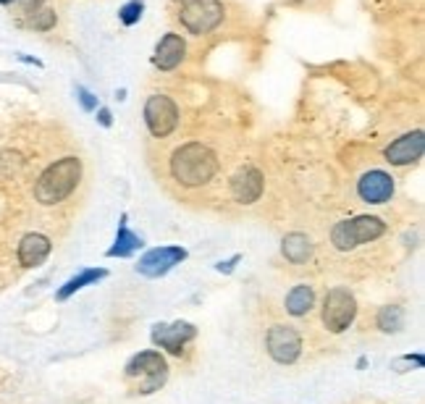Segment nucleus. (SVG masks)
<instances>
[{
	"instance_id": "obj_26",
	"label": "nucleus",
	"mask_w": 425,
	"mask_h": 404,
	"mask_svg": "<svg viewBox=\"0 0 425 404\" xmlns=\"http://www.w3.org/2000/svg\"><path fill=\"white\" fill-rule=\"evenodd\" d=\"M100 124H103V126H111V113H108L105 108L100 111Z\"/></svg>"
},
{
	"instance_id": "obj_17",
	"label": "nucleus",
	"mask_w": 425,
	"mask_h": 404,
	"mask_svg": "<svg viewBox=\"0 0 425 404\" xmlns=\"http://www.w3.org/2000/svg\"><path fill=\"white\" fill-rule=\"evenodd\" d=\"M315 305V291H312L310 284H297L294 289L286 294V312L294 315V318H302L307 315Z\"/></svg>"
},
{
	"instance_id": "obj_4",
	"label": "nucleus",
	"mask_w": 425,
	"mask_h": 404,
	"mask_svg": "<svg viewBox=\"0 0 425 404\" xmlns=\"http://www.w3.org/2000/svg\"><path fill=\"white\" fill-rule=\"evenodd\" d=\"M386 234V223L378 216H354L347 221H339L331 231V244L339 252L357 249L360 244L375 242Z\"/></svg>"
},
{
	"instance_id": "obj_9",
	"label": "nucleus",
	"mask_w": 425,
	"mask_h": 404,
	"mask_svg": "<svg viewBox=\"0 0 425 404\" xmlns=\"http://www.w3.org/2000/svg\"><path fill=\"white\" fill-rule=\"evenodd\" d=\"M181 260H187V249L184 247H176V244L155 247L139 258L137 273H142L147 279H160V276H166L171 268H176Z\"/></svg>"
},
{
	"instance_id": "obj_7",
	"label": "nucleus",
	"mask_w": 425,
	"mask_h": 404,
	"mask_svg": "<svg viewBox=\"0 0 425 404\" xmlns=\"http://www.w3.org/2000/svg\"><path fill=\"white\" fill-rule=\"evenodd\" d=\"M265 347L279 365H291L297 363L302 354V336L297 333V328L276 323V326H270L268 336H265Z\"/></svg>"
},
{
	"instance_id": "obj_1",
	"label": "nucleus",
	"mask_w": 425,
	"mask_h": 404,
	"mask_svg": "<svg viewBox=\"0 0 425 404\" xmlns=\"http://www.w3.org/2000/svg\"><path fill=\"white\" fill-rule=\"evenodd\" d=\"M218 174V155L202 142H187L171 155V176L181 187H205Z\"/></svg>"
},
{
	"instance_id": "obj_19",
	"label": "nucleus",
	"mask_w": 425,
	"mask_h": 404,
	"mask_svg": "<svg viewBox=\"0 0 425 404\" xmlns=\"http://www.w3.org/2000/svg\"><path fill=\"white\" fill-rule=\"evenodd\" d=\"M108 276V270L105 268H84L79 276H74V279H69L66 284H63L61 289H58V294H55V300H69L71 294H76L79 289H84L87 284H95V281H100Z\"/></svg>"
},
{
	"instance_id": "obj_5",
	"label": "nucleus",
	"mask_w": 425,
	"mask_h": 404,
	"mask_svg": "<svg viewBox=\"0 0 425 404\" xmlns=\"http://www.w3.org/2000/svg\"><path fill=\"white\" fill-rule=\"evenodd\" d=\"M223 13L221 0H187L179 11V21L189 34H208L223 21Z\"/></svg>"
},
{
	"instance_id": "obj_16",
	"label": "nucleus",
	"mask_w": 425,
	"mask_h": 404,
	"mask_svg": "<svg viewBox=\"0 0 425 404\" xmlns=\"http://www.w3.org/2000/svg\"><path fill=\"white\" fill-rule=\"evenodd\" d=\"M312 239L307 234H302V231H291L284 237L281 242V255L294 263V265H302V263H307L312 258Z\"/></svg>"
},
{
	"instance_id": "obj_20",
	"label": "nucleus",
	"mask_w": 425,
	"mask_h": 404,
	"mask_svg": "<svg viewBox=\"0 0 425 404\" xmlns=\"http://www.w3.org/2000/svg\"><path fill=\"white\" fill-rule=\"evenodd\" d=\"M405 326V310L396 307V305H389V307H381L378 312V328L384 333H396Z\"/></svg>"
},
{
	"instance_id": "obj_27",
	"label": "nucleus",
	"mask_w": 425,
	"mask_h": 404,
	"mask_svg": "<svg viewBox=\"0 0 425 404\" xmlns=\"http://www.w3.org/2000/svg\"><path fill=\"white\" fill-rule=\"evenodd\" d=\"M24 3H27V8H37V6H42L45 0H24Z\"/></svg>"
},
{
	"instance_id": "obj_21",
	"label": "nucleus",
	"mask_w": 425,
	"mask_h": 404,
	"mask_svg": "<svg viewBox=\"0 0 425 404\" xmlns=\"http://www.w3.org/2000/svg\"><path fill=\"white\" fill-rule=\"evenodd\" d=\"M142 11H145V3H142V0H129L124 8L118 11V19L124 21L126 27H134L137 21L142 19Z\"/></svg>"
},
{
	"instance_id": "obj_3",
	"label": "nucleus",
	"mask_w": 425,
	"mask_h": 404,
	"mask_svg": "<svg viewBox=\"0 0 425 404\" xmlns=\"http://www.w3.org/2000/svg\"><path fill=\"white\" fill-rule=\"evenodd\" d=\"M168 378V363L160 352H139L126 363V381L137 394H155Z\"/></svg>"
},
{
	"instance_id": "obj_23",
	"label": "nucleus",
	"mask_w": 425,
	"mask_h": 404,
	"mask_svg": "<svg viewBox=\"0 0 425 404\" xmlns=\"http://www.w3.org/2000/svg\"><path fill=\"white\" fill-rule=\"evenodd\" d=\"M412 368V365H415V368H423V357H420V354H415V357H412V354H407V357H402V360H396L394 363V368L396 370H402V368Z\"/></svg>"
},
{
	"instance_id": "obj_6",
	"label": "nucleus",
	"mask_w": 425,
	"mask_h": 404,
	"mask_svg": "<svg viewBox=\"0 0 425 404\" xmlns=\"http://www.w3.org/2000/svg\"><path fill=\"white\" fill-rule=\"evenodd\" d=\"M357 318V300L349 289L336 286L323 300V326L331 333H344Z\"/></svg>"
},
{
	"instance_id": "obj_22",
	"label": "nucleus",
	"mask_w": 425,
	"mask_h": 404,
	"mask_svg": "<svg viewBox=\"0 0 425 404\" xmlns=\"http://www.w3.org/2000/svg\"><path fill=\"white\" fill-rule=\"evenodd\" d=\"M53 24H55V13H53V11H37L34 19H32V27H34V29H50Z\"/></svg>"
},
{
	"instance_id": "obj_14",
	"label": "nucleus",
	"mask_w": 425,
	"mask_h": 404,
	"mask_svg": "<svg viewBox=\"0 0 425 404\" xmlns=\"http://www.w3.org/2000/svg\"><path fill=\"white\" fill-rule=\"evenodd\" d=\"M184 55H187V42H184V37L176 34V32H168L166 37L158 42L153 63H155L160 71H174L179 63L184 61Z\"/></svg>"
},
{
	"instance_id": "obj_11",
	"label": "nucleus",
	"mask_w": 425,
	"mask_h": 404,
	"mask_svg": "<svg viewBox=\"0 0 425 404\" xmlns=\"http://www.w3.org/2000/svg\"><path fill=\"white\" fill-rule=\"evenodd\" d=\"M423 150H425V134L417 129V132H410V134L394 139L391 145L386 147L384 155L391 166H410V163H415V160L423 158Z\"/></svg>"
},
{
	"instance_id": "obj_12",
	"label": "nucleus",
	"mask_w": 425,
	"mask_h": 404,
	"mask_svg": "<svg viewBox=\"0 0 425 404\" xmlns=\"http://www.w3.org/2000/svg\"><path fill=\"white\" fill-rule=\"evenodd\" d=\"M357 195L370 202V205H384L394 195V179L386 171H368L360 181H357Z\"/></svg>"
},
{
	"instance_id": "obj_25",
	"label": "nucleus",
	"mask_w": 425,
	"mask_h": 404,
	"mask_svg": "<svg viewBox=\"0 0 425 404\" xmlns=\"http://www.w3.org/2000/svg\"><path fill=\"white\" fill-rule=\"evenodd\" d=\"M239 260H242V255H234V258L226 260V263H218V270H221V273H231Z\"/></svg>"
},
{
	"instance_id": "obj_18",
	"label": "nucleus",
	"mask_w": 425,
	"mask_h": 404,
	"mask_svg": "<svg viewBox=\"0 0 425 404\" xmlns=\"http://www.w3.org/2000/svg\"><path fill=\"white\" fill-rule=\"evenodd\" d=\"M139 247H142V239L129 231V226H126V216H121L118 234H116V244L108 249V258H129V255H134Z\"/></svg>"
},
{
	"instance_id": "obj_28",
	"label": "nucleus",
	"mask_w": 425,
	"mask_h": 404,
	"mask_svg": "<svg viewBox=\"0 0 425 404\" xmlns=\"http://www.w3.org/2000/svg\"><path fill=\"white\" fill-rule=\"evenodd\" d=\"M0 3H3V6H11V3H13V0H0Z\"/></svg>"
},
{
	"instance_id": "obj_10",
	"label": "nucleus",
	"mask_w": 425,
	"mask_h": 404,
	"mask_svg": "<svg viewBox=\"0 0 425 404\" xmlns=\"http://www.w3.org/2000/svg\"><path fill=\"white\" fill-rule=\"evenodd\" d=\"M197 336V328L187 321L176 323H158L153 326V344H158L160 349H166L171 354H181L192 339Z\"/></svg>"
},
{
	"instance_id": "obj_15",
	"label": "nucleus",
	"mask_w": 425,
	"mask_h": 404,
	"mask_svg": "<svg viewBox=\"0 0 425 404\" xmlns=\"http://www.w3.org/2000/svg\"><path fill=\"white\" fill-rule=\"evenodd\" d=\"M50 249L53 244L45 234H37V231L24 234L19 242V263L24 268H37V265H42V263L48 260Z\"/></svg>"
},
{
	"instance_id": "obj_13",
	"label": "nucleus",
	"mask_w": 425,
	"mask_h": 404,
	"mask_svg": "<svg viewBox=\"0 0 425 404\" xmlns=\"http://www.w3.org/2000/svg\"><path fill=\"white\" fill-rule=\"evenodd\" d=\"M263 174H260L258 168H242L237 176L231 179V195L237 202L242 205H252V202H258L260 195H263Z\"/></svg>"
},
{
	"instance_id": "obj_24",
	"label": "nucleus",
	"mask_w": 425,
	"mask_h": 404,
	"mask_svg": "<svg viewBox=\"0 0 425 404\" xmlns=\"http://www.w3.org/2000/svg\"><path fill=\"white\" fill-rule=\"evenodd\" d=\"M76 92H79V100H82V105H84V111H95V100H92V95L87 92L84 87H76Z\"/></svg>"
},
{
	"instance_id": "obj_8",
	"label": "nucleus",
	"mask_w": 425,
	"mask_h": 404,
	"mask_svg": "<svg viewBox=\"0 0 425 404\" xmlns=\"http://www.w3.org/2000/svg\"><path fill=\"white\" fill-rule=\"evenodd\" d=\"M145 124L153 137H168L179 124L176 103L166 95H150L145 103Z\"/></svg>"
},
{
	"instance_id": "obj_2",
	"label": "nucleus",
	"mask_w": 425,
	"mask_h": 404,
	"mask_svg": "<svg viewBox=\"0 0 425 404\" xmlns=\"http://www.w3.org/2000/svg\"><path fill=\"white\" fill-rule=\"evenodd\" d=\"M82 179V160L79 158H61L45 168L34 184V197L40 205H58L71 195Z\"/></svg>"
}]
</instances>
